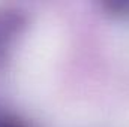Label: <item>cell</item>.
Returning a JSON list of instances; mask_svg holds the SVG:
<instances>
[{
  "label": "cell",
  "mask_w": 129,
  "mask_h": 127,
  "mask_svg": "<svg viewBox=\"0 0 129 127\" xmlns=\"http://www.w3.org/2000/svg\"><path fill=\"white\" fill-rule=\"evenodd\" d=\"M0 127H23L20 123L14 121V120H9V118H5V117H0Z\"/></svg>",
  "instance_id": "cell-1"
}]
</instances>
